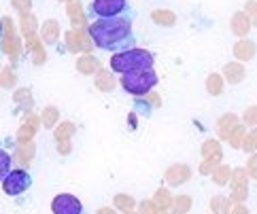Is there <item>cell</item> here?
<instances>
[{
	"label": "cell",
	"instance_id": "1",
	"mask_svg": "<svg viewBox=\"0 0 257 214\" xmlns=\"http://www.w3.org/2000/svg\"><path fill=\"white\" fill-rule=\"evenodd\" d=\"M132 20H134L132 11L117 17H96V22L89 24L87 34L91 43L102 51L121 53L127 49H134L136 39L132 30Z\"/></svg>",
	"mask_w": 257,
	"mask_h": 214
},
{
	"label": "cell",
	"instance_id": "2",
	"mask_svg": "<svg viewBox=\"0 0 257 214\" xmlns=\"http://www.w3.org/2000/svg\"><path fill=\"white\" fill-rule=\"evenodd\" d=\"M153 66V55L145 49H127L121 53H115L111 58V68L113 72H136V70H149Z\"/></svg>",
	"mask_w": 257,
	"mask_h": 214
},
{
	"label": "cell",
	"instance_id": "3",
	"mask_svg": "<svg viewBox=\"0 0 257 214\" xmlns=\"http://www.w3.org/2000/svg\"><path fill=\"white\" fill-rule=\"evenodd\" d=\"M155 85H158V74H155L153 68L127 72V74H123V77H121V87H123L130 96H134V98L147 96Z\"/></svg>",
	"mask_w": 257,
	"mask_h": 214
},
{
	"label": "cell",
	"instance_id": "4",
	"mask_svg": "<svg viewBox=\"0 0 257 214\" xmlns=\"http://www.w3.org/2000/svg\"><path fill=\"white\" fill-rule=\"evenodd\" d=\"M30 187H32V178L26 170H11L3 180V191L9 197H17V195L26 193Z\"/></svg>",
	"mask_w": 257,
	"mask_h": 214
},
{
	"label": "cell",
	"instance_id": "5",
	"mask_svg": "<svg viewBox=\"0 0 257 214\" xmlns=\"http://www.w3.org/2000/svg\"><path fill=\"white\" fill-rule=\"evenodd\" d=\"M91 13L96 17H117L130 13V5H127V0H94Z\"/></svg>",
	"mask_w": 257,
	"mask_h": 214
},
{
	"label": "cell",
	"instance_id": "6",
	"mask_svg": "<svg viewBox=\"0 0 257 214\" xmlns=\"http://www.w3.org/2000/svg\"><path fill=\"white\" fill-rule=\"evenodd\" d=\"M51 210H53V214H83V203H81V199L75 197V195L62 193V195L53 197Z\"/></svg>",
	"mask_w": 257,
	"mask_h": 214
},
{
	"label": "cell",
	"instance_id": "7",
	"mask_svg": "<svg viewBox=\"0 0 257 214\" xmlns=\"http://www.w3.org/2000/svg\"><path fill=\"white\" fill-rule=\"evenodd\" d=\"M249 195V176H246L244 167H236L232 172V195L229 199L234 203H242Z\"/></svg>",
	"mask_w": 257,
	"mask_h": 214
},
{
	"label": "cell",
	"instance_id": "8",
	"mask_svg": "<svg viewBox=\"0 0 257 214\" xmlns=\"http://www.w3.org/2000/svg\"><path fill=\"white\" fill-rule=\"evenodd\" d=\"M0 24H3V45H5V49H7V53L11 55L13 60H17V53H20V41H17L15 34H13L11 17H5Z\"/></svg>",
	"mask_w": 257,
	"mask_h": 214
},
{
	"label": "cell",
	"instance_id": "9",
	"mask_svg": "<svg viewBox=\"0 0 257 214\" xmlns=\"http://www.w3.org/2000/svg\"><path fill=\"white\" fill-rule=\"evenodd\" d=\"M66 47L70 49V51H75V53H79V51H89L91 47H94V43H91L89 39H87V34L81 30H70V32H66Z\"/></svg>",
	"mask_w": 257,
	"mask_h": 214
},
{
	"label": "cell",
	"instance_id": "10",
	"mask_svg": "<svg viewBox=\"0 0 257 214\" xmlns=\"http://www.w3.org/2000/svg\"><path fill=\"white\" fill-rule=\"evenodd\" d=\"M189 176H191V170L187 165H181V163L172 165V167L166 170V180H168V184H172V187H179V184L187 182Z\"/></svg>",
	"mask_w": 257,
	"mask_h": 214
},
{
	"label": "cell",
	"instance_id": "11",
	"mask_svg": "<svg viewBox=\"0 0 257 214\" xmlns=\"http://www.w3.org/2000/svg\"><path fill=\"white\" fill-rule=\"evenodd\" d=\"M60 39V24L56 20H47L41 28V41L47 45H56Z\"/></svg>",
	"mask_w": 257,
	"mask_h": 214
},
{
	"label": "cell",
	"instance_id": "12",
	"mask_svg": "<svg viewBox=\"0 0 257 214\" xmlns=\"http://www.w3.org/2000/svg\"><path fill=\"white\" fill-rule=\"evenodd\" d=\"M223 74H225V81L229 83V85H238V83H240V81L244 79L246 70H244L242 64H236V62H232V64H225Z\"/></svg>",
	"mask_w": 257,
	"mask_h": 214
},
{
	"label": "cell",
	"instance_id": "13",
	"mask_svg": "<svg viewBox=\"0 0 257 214\" xmlns=\"http://www.w3.org/2000/svg\"><path fill=\"white\" fill-rule=\"evenodd\" d=\"M236 127H238V117L236 115H223L221 119L217 121V132H219V136H221L223 140H227L229 134H232Z\"/></svg>",
	"mask_w": 257,
	"mask_h": 214
},
{
	"label": "cell",
	"instance_id": "14",
	"mask_svg": "<svg viewBox=\"0 0 257 214\" xmlns=\"http://www.w3.org/2000/svg\"><path fill=\"white\" fill-rule=\"evenodd\" d=\"M66 13L70 17V24L75 28H81L85 24V15H83V9H81V3L79 0H70L68 7H66Z\"/></svg>",
	"mask_w": 257,
	"mask_h": 214
},
{
	"label": "cell",
	"instance_id": "15",
	"mask_svg": "<svg viewBox=\"0 0 257 214\" xmlns=\"http://www.w3.org/2000/svg\"><path fill=\"white\" fill-rule=\"evenodd\" d=\"M117 85V81L111 72H106V70H98L96 74V89L98 91H104V94H108V91H113Z\"/></svg>",
	"mask_w": 257,
	"mask_h": 214
},
{
	"label": "cell",
	"instance_id": "16",
	"mask_svg": "<svg viewBox=\"0 0 257 214\" xmlns=\"http://www.w3.org/2000/svg\"><path fill=\"white\" fill-rule=\"evenodd\" d=\"M98 68H100V62L94 58V55L85 53V55H81V58H77V70L81 74H94Z\"/></svg>",
	"mask_w": 257,
	"mask_h": 214
},
{
	"label": "cell",
	"instance_id": "17",
	"mask_svg": "<svg viewBox=\"0 0 257 214\" xmlns=\"http://www.w3.org/2000/svg\"><path fill=\"white\" fill-rule=\"evenodd\" d=\"M255 51H257V47L253 41H238L234 45V58H238V60H251Z\"/></svg>",
	"mask_w": 257,
	"mask_h": 214
},
{
	"label": "cell",
	"instance_id": "18",
	"mask_svg": "<svg viewBox=\"0 0 257 214\" xmlns=\"http://www.w3.org/2000/svg\"><path fill=\"white\" fill-rule=\"evenodd\" d=\"M36 129H39V121H36V117L30 113L28 115V121H26V125L20 129V134H17V140H20V144L22 142H30Z\"/></svg>",
	"mask_w": 257,
	"mask_h": 214
},
{
	"label": "cell",
	"instance_id": "19",
	"mask_svg": "<svg viewBox=\"0 0 257 214\" xmlns=\"http://www.w3.org/2000/svg\"><path fill=\"white\" fill-rule=\"evenodd\" d=\"M249 15L246 13H234L232 15V32L236 34V36H244L246 32H249Z\"/></svg>",
	"mask_w": 257,
	"mask_h": 214
},
{
	"label": "cell",
	"instance_id": "20",
	"mask_svg": "<svg viewBox=\"0 0 257 214\" xmlns=\"http://www.w3.org/2000/svg\"><path fill=\"white\" fill-rule=\"evenodd\" d=\"M26 43H28V49L34 51V62L43 64L45 62V49H43V41L36 39V34H26Z\"/></svg>",
	"mask_w": 257,
	"mask_h": 214
},
{
	"label": "cell",
	"instance_id": "21",
	"mask_svg": "<svg viewBox=\"0 0 257 214\" xmlns=\"http://www.w3.org/2000/svg\"><path fill=\"white\" fill-rule=\"evenodd\" d=\"M32 155H34V144L32 142H22L20 148H17V153L13 155V161L26 165V163H30Z\"/></svg>",
	"mask_w": 257,
	"mask_h": 214
},
{
	"label": "cell",
	"instance_id": "22",
	"mask_svg": "<svg viewBox=\"0 0 257 214\" xmlns=\"http://www.w3.org/2000/svg\"><path fill=\"white\" fill-rule=\"evenodd\" d=\"M58 119H60V110L56 106H47L41 115V123L45 125V129H51L58 125Z\"/></svg>",
	"mask_w": 257,
	"mask_h": 214
},
{
	"label": "cell",
	"instance_id": "23",
	"mask_svg": "<svg viewBox=\"0 0 257 214\" xmlns=\"http://www.w3.org/2000/svg\"><path fill=\"white\" fill-rule=\"evenodd\" d=\"M151 20L158 24V26H174L177 24V15H174L172 11H153L151 13Z\"/></svg>",
	"mask_w": 257,
	"mask_h": 214
},
{
	"label": "cell",
	"instance_id": "24",
	"mask_svg": "<svg viewBox=\"0 0 257 214\" xmlns=\"http://www.w3.org/2000/svg\"><path fill=\"white\" fill-rule=\"evenodd\" d=\"M202 157L204 159H221V146L215 140H208L202 144Z\"/></svg>",
	"mask_w": 257,
	"mask_h": 214
},
{
	"label": "cell",
	"instance_id": "25",
	"mask_svg": "<svg viewBox=\"0 0 257 214\" xmlns=\"http://www.w3.org/2000/svg\"><path fill=\"white\" fill-rule=\"evenodd\" d=\"M210 208H213L215 214H229L232 210V203H229L227 197H221V195H215L213 199H210Z\"/></svg>",
	"mask_w": 257,
	"mask_h": 214
},
{
	"label": "cell",
	"instance_id": "26",
	"mask_svg": "<svg viewBox=\"0 0 257 214\" xmlns=\"http://www.w3.org/2000/svg\"><path fill=\"white\" fill-rule=\"evenodd\" d=\"M113 203H115L117 210H123V212H130V210H134V206H136V201H134L132 195H123V193L115 195Z\"/></svg>",
	"mask_w": 257,
	"mask_h": 214
},
{
	"label": "cell",
	"instance_id": "27",
	"mask_svg": "<svg viewBox=\"0 0 257 214\" xmlns=\"http://www.w3.org/2000/svg\"><path fill=\"white\" fill-rule=\"evenodd\" d=\"M229 178H232V167L229 165H219L217 170L213 172V180H215V184H219V187L227 184Z\"/></svg>",
	"mask_w": 257,
	"mask_h": 214
},
{
	"label": "cell",
	"instance_id": "28",
	"mask_svg": "<svg viewBox=\"0 0 257 214\" xmlns=\"http://www.w3.org/2000/svg\"><path fill=\"white\" fill-rule=\"evenodd\" d=\"M172 214H185L189 208H191V197L187 195H179V197L172 199Z\"/></svg>",
	"mask_w": 257,
	"mask_h": 214
},
{
	"label": "cell",
	"instance_id": "29",
	"mask_svg": "<svg viewBox=\"0 0 257 214\" xmlns=\"http://www.w3.org/2000/svg\"><path fill=\"white\" fill-rule=\"evenodd\" d=\"M206 89H208L210 96H219V94H221V89H223L221 74H210V77L206 79Z\"/></svg>",
	"mask_w": 257,
	"mask_h": 214
},
{
	"label": "cell",
	"instance_id": "30",
	"mask_svg": "<svg viewBox=\"0 0 257 214\" xmlns=\"http://www.w3.org/2000/svg\"><path fill=\"white\" fill-rule=\"evenodd\" d=\"M77 132L75 123H70V121H66V123H62L56 127V132H53V136H56V140H68V138Z\"/></svg>",
	"mask_w": 257,
	"mask_h": 214
},
{
	"label": "cell",
	"instance_id": "31",
	"mask_svg": "<svg viewBox=\"0 0 257 214\" xmlns=\"http://www.w3.org/2000/svg\"><path fill=\"white\" fill-rule=\"evenodd\" d=\"M153 201H155V206L158 208H164V210H168L170 206H172V197H170V191L168 189H158V193H155V197H153Z\"/></svg>",
	"mask_w": 257,
	"mask_h": 214
},
{
	"label": "cell",
	"instance_id": "32",
	"mask_svg": "<svg viewBox=\"0 0 257 214\" xmlns=\"http://www.w3.org/2000/svg\"><path fill=\"white\" fill-rule=\"evenodd\" d=\"M11 161H13V157L0 146V182H3L7 178V174L11 172Z\"/></svg>",
	"mask_w": 257,
	"mask_h": 214
},
{
	"label": "cell",
	"instance_id": "33",
	"mask_svg": "<svg viewBox=\"0 0 257 214\" xmlns=\"http://www.w3.org/2000/svg\"><path fill=\"white\" fill-rule=\"evenodd\" d=\"M15 83H17V77H15V72H13L11 68H5L3 72H0V87L11 89Z\"/></svg>",
	"mask_w": 257,
	"mask_h": 214
},
{
	"label": "cell",
	"instance_id": "34",
	"mask_svg": "<svg viewBox=\"0 0 257 214\" xmlns=\"http://www.w3.org/2000/svg\"><path fill=\"white\" fill-rule=\"evenodd\" d=\"M244 138H246V134H244V125H238L232 134H229V138H227V142L232 144V146H242V142H244Z\"/></svg>",
	"mask_w": 257,
	"mask_h": 214
},
{
	"label": "cell",
	"instance_id": "35",
	"mask_svg": "<svg viewBox=\"0 0 257 214\" xmlns=\"http://www.w3.org/2000/svg\"><path fill=\"white\" fill-rule=\"evenodd\" d=\"M34 28H36V20L32 15H22V30H24V34H32L34 32Z\"/></svg>",
	"mask_w": 257,
	"mask_h": 214
},
{
	"label": "cell",
	"instance_id": "36",
	"mask_svg": "<svg viewBox=\"0 0 257 214\" xmlns=\"http://www.w3.org/2000/svg\"><path fill=\"white\" fill-rule=\"evenodd\" d=\"M242 148H244L246 153H249V151H255V148H257V129H255V132H251L249 136L244 138V142H242Z\"/></svg>",
	"mask_w": 257,
	"mask_h": 214
},
{
	"label": "cell",
	"instance_id": "37",
	"mask_svg": "<svg viewBox=\"0 0 257 214\" xmlns=\"http://www.w3.org/2000/svg\"><path fill=\"white\" fill-rule=\"evenodd\" d=\"M219 161H221V159H204V161H202V165H200V172H202V174L215 172L217 165H219Z\"/></svg>",
	"mask_w": 257,
	"mask_h": 214
},
{
	"label": "cell",
	"instance_id": "38",
	"mask_svg": "<svg viewBox=\"0 0 257 214\" xmlns=\"http://www.w3.org/2000/svg\"><path fill=\"white\" fill-rule=\"evenodd\" d=\"M13 3V7L20 11L22 15H26V13H30V7H32V0H11Z\"/></svg>",
	"mask_w": 257,
	"mask_h": 214
},
{
	"label": "cell",
	"instance_id": "39",
	"mask_svg": "<svg viewBox=\"0 0 257 214\" xmlns=\"http://www.w3.org/2000/svg\"><path fill=\"white\" fill-rule=\"evenodd\" d=\"M158 206H155V201L153 199H149V201H141V214H158Z\"/></svg>",
	"mask_w": 257,
	"mask_h": 214
},
{
	"label": "cell",
	"instance_id": "40",
	"mask_svg": "<svg viewBox=\"0 0 257 214\" xmlns=\"http://www.w3.org/2000/svg\"><path fill=\"white\" fill-rule=\"evenodd\" d=\"M244 13L251 17L253 26H257V3H253V0H251V3H246L244 5Z\"/></svg>",
	"mask_w": 257,
	"mask_h": 214
},
{
	"label": "cell",
	"instance_id": "41",
	"mask_svg": "<svg viewBox=\"0 0 257 214\" xmlns=\"http://www.w3.org/2000/svg\"><path fill=\"white\" fill-rule=\"evenodd\" d=\"M244 123H246V125H257V106L246 108V113H244Z\"/></svg>",
	"mask_w": 257,
	"mask_h": 214
},
{
	"label": "cell",
	"instance_id": "42",
	"mask_svg": "<svg viewBox=\"0 0 257 214\" xmlns=\"http://www.w3.org/2000/svg\"><path fill=\"white\" fill-rule=\"evenodd\" d=\"M246 174H249L251 178L257 180V155H251L249 157V163H246Z\"/></svg>",
	"mask_w": 257,
	"mask_h": 214
},
{
	"label": "cell",
	"instance_id": "43",
	"mask_svg": "<svg viewBox=\"0 0 257 214\" xmlns=\"http://www.w3.org/2000/svg\"><path fill=\"white\" fill-rule=\"evenodd\" d=\"M58 153L60 155H68L70 153V142L68 140H58Z\"/></svg>",
	"mask_w": 257,
	"mask_h": 214
},
{
	"label": "cell",
	"instance_id": "44",
	"mask_svg": "<svg viewBox=\"0 0 257 214\" xmlns=\"http://www.w3.org/2000/svg\"><path fill=\"white\" fill-rule=\"evenodd\" d=\"M229 214H249V208L244 206V203H236V206L232 208V212Z\"/></svg>",
	"mask_w": 257,
	"mask_h": 214
},
{
	"label": "cell",
	"instance_id": "45",
	"mask_svg": "<svg viewBox=\"0 0 257 214\" xmlns=\"http://www.w3.org/2000/svg\"><path fill=\"white\" fill-rule=\"evenodd\" d=\"M147 102H151V104H153L155 108H158V106L162 104V102H160V96H158V94H147Z\"/></svg>",
	"mask_w": 257,
	"mask_h": 214
},
{
	"label": "cell",
	"instance_id": "46",
	"mask_svg": "<svg viewBox=\"0 0 257 214\" xmlns=\"http://www.w3.org/2000/svg\"><path fill=\"white\" fill-rule=\"evenodd\" d=\"M96 214H117V212H115L113 208H106V206H104V208H100Z\"/></svg>",
	"mask_w": 257,
	"mask_h": 214
},
{
	"label": "cell",
	"instance_id": "47",
	"mask_svg": "<svg viewBox=\"0 0 257 214\" xmlns=\"http://www.w3.org/2000/svg\"><path fill=\"white\" fill-rule=\"evenodd\" d=\"M0 51H3V24H0Z\"/></svg>",
	"mask_w": 257,
	"mask_h": 214
},
{
	"label": "cell",
	"instance_id": "48",
	"mask_svg": "<svg viewBox=\"0 0 257 214\" xmlns=\"http://www.w3.org/2000/svg\"><path fill=\"white\" fill-rule=\"evenodd\" d=\"M158 214H168V212H166V210H164V208H160V210H158Z\"/></svg>",
	"mask_w": 257,
	"mask_h": 214
},
{
	"label": "cell",
	"instance_id": "49",
	"mask_svg": "<svg viewBox=\"0 0 257 214\" xmlns=\"http://www.w3.org/2000/svg\"><path fill=\"white\" fill-rule=\"evenodd\" d=\"M60 3H70V0H60Z\"/></svg>",
	"mask_w": 257,
	"mask_h": 214
},
{
	"label": "cell",
	"instance_id": "50",
	"mask_svg": "<svg viewBox=\"0 0 257 214\" xmlns=\"http://www.w3.org/2000/svg\"><path fill=\"white\" fill-rule=\"evenodd\" d=\"M125 214H136V212H132V210H130V212H125Z\"/></svg>",
	"mask_w": 257,
	"mask_h": 214
}]
</instances>
